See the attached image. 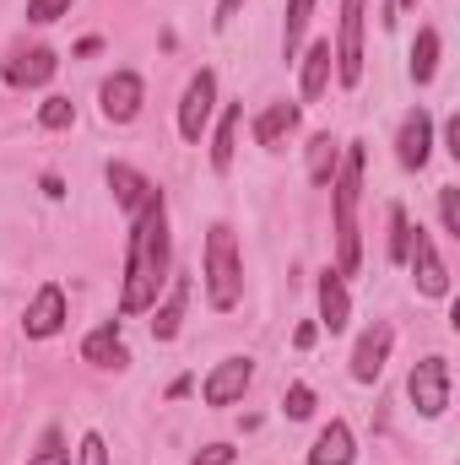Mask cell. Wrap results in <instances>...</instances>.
<instances>
[{
  "instance_id": "44dd1931",
  "label": "cell",
  "mask_w": 460,
  "mask_h": 465,
  "mask_svg": "<svg viewBox=\"0 0 460 465\" xmlns=\"http://www.w3.org/2000/svg\"><path fill=\"white\" fill-rule=\"evenodd\" d=\"M439 54H445V38H439V27H434V22H423V27H417V38H412V60H406L412 87H428V82L439 76Z\"/></svg>"
},
{
  "instance_id": "3957f363",
  "label": "cell",
  "mask_w": 460,
  "mask_h": 465,
  "mask_svg": "<svg viewBox=\"0 0 460 465\" xmlns=\"http://www.w3.org/2000/svg\"><path fill=\"white\" fill-rule=\"evenodd\" d=\"M201 287H206V303L217 314H233L244 303V260H238V238L228 223H212L206 228V249H201Z\"/></svg>"
},
{
  "instance_id": "e0dca14e",
  "label": "cell",
  "mask_w": 460,
  "mask_h": 465,
  "mask_svg": "<svg viewBox=\"0 0 460 465\" xmlns=\"http://www.w3.org/2000/svg\"><path fill=\"white\" fill-rule=\"evenodd\" d=\"M82 362H93V368H115L125 373L130 368V347H125V325L119 320H104V325H93L87 336H82Z\"/></svg>"
},
{
  "instance_id": "30bf717a",
  "label": "cell",
  "mask_w": 460,
  "mask_h": 465,
  "mask_svg": "<svg viewBox=\"0 0 460 465\" xmlns=\"http://www.w3.org/2000/svg\"><path fill=\"white\" fill-rule=\"evenodd\" d=\"M65 320H71L65 287H60V282H44V287L27 298V309H22V336H27V341H55V336L65 331Z\"/></svg>"
},
{
  "instance_id": "4316f807",
  "label": "cell",
  "mask_w": 460,
  "mask_h": 465,
  "mask_svg": "<svg viewBox=\"0 0 460 465\" xmlns=\"http://www.w3.org/2000/svg\"><path fill=\"white\" fill-rule=\"evenodd\" d=\"M71 124H76V104H71V98L49 93V98L38 104V130H71Z\"/></svg>"
},
{
  "instance_id": "f1b7e54d",
  "label": "cell",
  "mask_w": 460,
  "mask_h": 465,
  "mask_svg": "<svg viewBox=\"0 0 460 465\" xmlns=\"http://www.w3.org/2000/svg\"><path fill=\"white\" fill-rule=\"evenodd\" d=\"M439 228L460 238V184H439Z\"/></svg>"
},
{
  "instance_id": "52a82bcc",
  "label": "cell",
  "mask_w": 460,
  "mask_h": 465,
  "mask_svg": "<svg viewBox=\"0 0 460 465\" xmlns=\"http://www.w3.org/2000/svg\"><path fill=\"white\" fill-rule=\"evenodd\" d=\"M212 114H217V71L201 65V71L185 82V93H179V114H174V124H179V135H185L190 146H201Z\"/></svg>"
},
{
  "instance_id": "7c38bea8",
  "label": "cell",
  "mask_w": 460,
  "mask_h": 465,
  "mask_svg": "<svg viewBox=\"0 0 460 465\" xmlns=\"http://www.w3.org/2000/svg\"><path fill=\"white\" fill-rule=\"evenodd\" d=\"M406 271H412V282H417V292H423V298H450V265H445L439 243H434L423 228H412Z\"/></svg>"
},
{
  "instance_id": "e575fe53",
  "label": "cell",
  "mask_w": 460,
  "mask_h": 465,
  "mask_svg": "<svg viewBox=\"0 0 460 465\" xmlns=\"http://www.w3.org/2000/svg\"><path fill=\"white\" fill-rule=\"evenodd\" d=\"M445 152H450V157H460V114L445 119Z\"/></svg>"
},
{
  "instance_id": "9a60e30c",
  "label": "cell",
  "mask_w": 460,
  "mask_h": 465,
  "mask_svg": "<svg viewBox=\"0 0 460 465\" xmlns=\"http://www.w3.org/2000/svg\"><path fill=\"white\" fill-rule=\"evenodd\" d=\"M434 114L417 104V109H406V119H401V130H395V163L406 168V173H423L428 168V157H434Z\"/></svg>"
},
{
  "instance_id": "8d00e7d4",
  "label": "cell",
  "mask_w": 460,
  "mask_h": 465,
  "mask_svg": "<svg viewBox=\"0 0 460 465\" xmlns=\"http://www.w3.org/2000/svg\"><path fill=\"white\" fill-rule=\"evenodd\" d=\"M395 11H417V0H395Z\"/></svg>"
},
{
  "instance_id": "836d02e7",
  "label": "cell",
  "mask_w": 460,
  "mask_h": 465,
  "mask_svg": "<svg viewBox=\"0 0 460 465\" xmlns=\"http://www.w3.org/2000/svg\"><path fill=\"white\" fill-rule=\"evenodd\" d=\"M315 341H320V325H315V320H304V325L293 331V347H298V351H309Z\"/></svg>"
},
{
  "instance_id": "8fae6325",
  "label": "cell",
  "mask_w": 460,
  "mask_h": 465,
  "mask_svg": "<svg viewBox=\"0 0 460 465\" xmlns=\"http://www.w3.org/2000/svg\"><path fill=\"white\" fill-rule=\"evenodd\" d=\"M146 109V82H141V71H115V76H104V87H98V114L104 124H135Z\"/></svg>"
},
{
  "instance_id": "ffe728a7",
  "label": "cell",
  "mask_w": 460,
  "mask_h": 465,
  "mask_svg": "<svg viewBox=\"0 0 460 465\" xmlns=\"http://www.w3.org/2000/svg\"><path fill=\"white\" fill-rule=\"evenodd\" d=\"M309 465H357V439H352V428H346L342 417H331V422L315 433Z\"/></svg>"
},
{
  "instance_id": "7402d4cb",
  "label": "cell",
  "mask_w": 460,
  "mask_h": 465,
  "mask_svg": "<svg viewBox=\"0 0 460 465\" xmlns=\"http://www.w3.org/2000/svg\"><path fill=\"white\" fill-rule=\"evenodd\" d=\"M304 168H309V184L331 190V179H336V168H342V141H336L331 130H315L309 146H304Z\"/></svg>"
},
{
  "instance_id": "f546056e",
  "label": "cell",
  "mask_w": 460,
  "mask_h": 465,
  "mask_svg": "<svg viewBox=\"0 0 460 465\" xmlns=\"http://www.w3.org/2000/svg\"><path fill=\"white\" fill-rule=\"evenodd\" d=\"M71 5H76V0H27V22H33V27H49V22H60V16H71Z\"/></svg>"
},
{
  "instance_id": "d4e9b609",
  "label": "cell",
  "mask_w": 460,
  "mask_h": 465,
  "mask_svg": "<svg viewBox=\"0 0 460 465\" xmlns=\"http://www.w3.org/2000/svg\"><path fill=\"white\" fill-rule=\"evenodd\" d=\"M385 223H390V243H385L390 265H406V249H412V217H406V206H401V201H390Z\"/></svg>"
},
{
  "instance_id": "603a6c76",
  "label": "cell",
  "mask_w": 460,
  "mask_h": 465,
  "mask_svg": "<svg viewBox=\"0 0 460 465\" xmlns=\"http://www.w3.org/2000/svg\"><path fill=\"white\" fill-rule=\"evenodd\" d=\"M238 124H244V109H238V104L223 109L217 130H212V173H233V157H238Z\"/></svg>"
},
{
  "instance_id": "8992f818",
  "label": "cell",
  "mask_w": 460,
  "mask_h": 465,
  "mask_svg": "<svg viewBox=\"0 0 460 465\" xmlns=\"http://www.w3.org/2000/svg\"><path fill=\"white\" fill-rule=\"evenodd\" d=\"M55 71H60V54H55L49 44H16V49L0 60V82H5L11 93H38V87L55 82Z\"/></svg>"
},
{
  "instance_id": "cb8c5ba5",
  "label": "cell",
  "mask_w": 460,
  "mask_h": 465,
  "mask_svg": "<svg viewBox=\"0 0 460 465\" xmlns=\"http://www.w3.org/2000/svg\"><path fill=\"white\" fill-rule=\"evenodd\" d=\"M309 22H315V0H287V16H282V60H298Z\"/></svg>"
},
{
  "instance_id": "2e32d148",
  "label": "cell",
  "mask_w": 460,
  "mask_h": 465,
  "mask_svg": "<svg viewBox=\"0 0 460 465\" xmlns=\"http://www.w3.org/2000/svg\"><path fill=\"white\" fill-rule=\"evenodd\" d=\"M315 303H320V314H315L320 331L342 336L346 325H352V292H346V276L336 265H325V271L315 276Z\"/></svg>"
},
{
  "instance_id": "4fadbf2b",
  "label": "cell",
  "mask_w": 460,
  "mask_h": 465,
  "mask_svg": "<svg viewBox=\"0 0 460 465\" xmlns=\"http://www.w3.org/2000/svg\"><path fill=\"white\" fill-rule=\"evenodd\" d=\"M336 82V54H331V38H309L298 49V104H320Z\"/></svg>"
},
{
  "instance_id": "ba28073f",
  "label": "cell",
  "mask_w": 460,
  "mask_h": 465,
  "mask_svg": "<svg viewBox=\"0 0 460 465\" xmlns=\"http://www.w3.org/2000/svg\"><path fill=\"white\" fill-rule=\"evenodd\" d=\"M249 135H255L260 152H287L304 135V104L298 98H271L260 114L249 119Z\"/></svg>"
},
{
  "instance_id": "d6986e66",
  "label": "cell",
  "mask_w": 460,
  "mask_h": 465,
  "mask_svg": "<svg viewBox=\"0 0 460 465\" xmlns=\"http://www.w3.org/2000/svg\"><path fill=\"white\" fill-rule=\"evenodd\" d=\"M104 184H109V195H115V206L125 212V217H135L141 206H146V195L157 190L141 168H130V163H109L104 168Z\"/></svg>"
},
{
  "instance_id": "9c48e42d",
  "label": "cell",
  "mask_w": 460,
  "mask_h": 465,
  "mask_svg": "<svg viewBox=\"0 0 460 465\" xmlns=\"http://www.w3.org/2000/svg\"><path fill=\"white\" fill-rule=\"evenodd\" d=\"M249 384H255V357L233 351V357H223V362H212V373L201 379V406L228 411V406H238V401L249 395Z\"/></svg>"
},
{
  "instance_id": "1f68e13d",
  "label": "cell",
  "mask_w": 460,
  "mask_h": 465,
  "mask_svg": "<svg viewBox=\"0 0 460 465\" xmlns=\"http://www.w3.org/2000/svg\"><path fill=\"white\" fill-rule=\"evenodd\" d=\"M238 460V450L233 444H206V450H195L190 455V465H233Z\"/></svg>"
},
{
  "instance_id": "484cf974",
  "label": "cell",
  "mask_w": 460,
  "mask_h": 465,
  "mask_svg": "<svg viewBox=\"0 0 460 465\" xmlns=\"http://www.w3.org/2000/svg\"><path fill=\"white\" fill-rule=\"evenodd\" d=\"M27 465H76V460H71V444H65V433H60L55 422L38 433V450L27 455Z\"/></svg>"
},
{
  "instance_id": "d590c367",
  "label": "cell",
  "mask_w": 460,
  "mask_h": 465,
  "mask_svg": "<svg viewBox=\"0 0 460 465\" xmlns=\"http://www.w3.org/2000/svg\"><path fill=\"white\" fill-rule=\"evenodd\" d=\"M44 195H49V201H65V184H60V173H44Z\"/></svg>"
},
{
  "instance_id": "5b68a950",
  "label": "cell",
  "mask_w": 460,
  "mask_h": 465,
  "mask_svg": "<svg viewBox=\"0 0 460 465\" xmlns=\"http://www.w3.org/2000/svg\"><path fill=\"white\" fill-rule=\"evenodd\" d=\"M363 27H368V0H342V22H336V38H331V54H336V82L357 87L363 82Z\"/></svg>"
},
{
  "instance_id": "4dcf8cb0",
  "label": "cell",
  "mask_w": 460,
  "mask_h": 465,
  "mask_svg": "<svg viewBox=\"0 0 460 465\" xmlns=\"http://www.w3.org/2000/svg\"><path fill=\"white\" fill-rule=\"evenodd\" d=\"M76 465H115V460H109V444H104V433H98V428H87V433H82V444H76Z\"/></svg>"
},
{
  "instance_id": "7a4b0ae2",
  "label": "cell",
  "mask_w": 460,
  "mask_h": 465,
  "mask_svg": "<svg viewBox=\"0 0 460 465\" xmlns=\"http://www.w3.org/2000/svg\"><path fill=\"white\" fill-rule=\"evenodd\" d=\"M363 168H368V146L342 141V168L331 179V212H336V271L357 276L363 271V228H357V201H363Z\"/></svg>"
},
{
  "instance_id": "d6a6232c",
  "label": "cell",
  "mask_w": 460,
  "mask_h": 465,
  "mask_svg": "<svg viewBox=\"0 0 460 465\" xmlns=\"http://www.w3.org/2000/svg\"><path fill=\"white\" fill-rule=\"evenodd\" d=\"M238 11H244V0H217V16H212V27H217V33H228L233 22H238Z\"/></svg>"
},
{
  "instance_id": "277c9868",
  "label": "cell",
  "mask_w": 460,
  "mask_h": 465,
  "mask_svg": "<svg viewBox=\"0 0 460 465\" xmlns=\"http://www.w3.org/2000/svg\"><path fill=\"white\" fill-rule=\"evenodd\" d=\"M406 401L417 406V417H428V422H439L445 411H450V401H455V379H450V357H423V362H412V373H406Z\"/></svg>"
},
{
  "instance_id": "5bb4252c",
  "label": "cell",
  "mask_w": 460,
  "mask_h": 465,
  "mask_svg": "<svg viewBox=\"0 0 460 465\" xmlns=\"http://www.w3.org/2000/svg\"><path fill=\"white\" fill-rule=\"evenodd\" d=\"M390 351H395V325H390V320L363 325V336L352 341V379H357V384H379Z\"/></svg>"
},
{
  "instance_id": "6da1fadb",
  "label": "cell",
  "mask_w": 460,
  "mask_h": 465,
  "mask_svg": "<svg viewBox=\"0 0 460 465\" xmlns=\"http://www.w3.org/2000/svg\"><path fill=\"white\" fill-rule=\"evenodd\" d=\"M174 282V232H168V195L152 190L146 206L130 217L125 232V276H119V314H152L163 287Z\"/></svg>"
},
{
  "instance_id": "83f0119b",
  "label": "cell",
  "mask_w": 460,
  "mask_h": 465,
  "mask_svg": "<svg viewBox=\"0 0 460 465\" xmlns=\"http://www.w3.org/2000/svg\"><path fill=\"white\" fill-rule=\"evenodd\" d=\"M282 411H287V422H309L315 417V390L298 379V384H287L282 390Z\"/></svg>"
},
{
  "instance_id": "ac0fdd59",
  "label": "cell",
  "mask_w": 460,
  "mask_h": 465,
  "mask_svg": "<svg viewBox=\"0 0 460 465\" xmlns=\"http://www.w3.org/2000/svg\"><path fill=\"white\" fill-rule=\"evenodd\" d=\"M185 303H190V276L174 271V282L163 287V298L152 303V341H174L185 331Z\"/></svg>"
}]
</instances>
